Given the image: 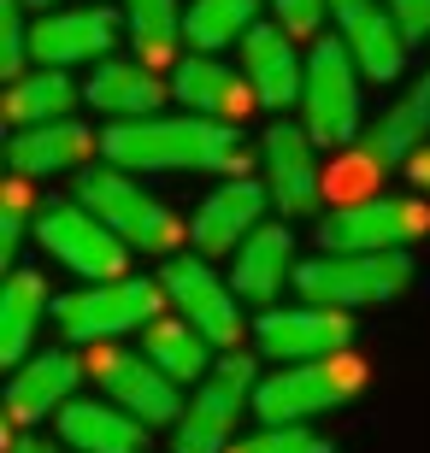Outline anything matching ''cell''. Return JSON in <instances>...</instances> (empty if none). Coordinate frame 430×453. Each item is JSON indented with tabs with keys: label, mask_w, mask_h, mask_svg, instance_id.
<instances>
[{
	"label": "cell",
	"mask_w": 430,
	"mask_h": 453,
	"mask_svg": "<svg viewBox=\"0 0 430 453\" xmlns=\"http://www.w3.org/2000/svg\"><path fill=\"white\" fill-rule=\"evenodd\" d=\"M224 453H336V448L324 436H313L307 424H265L260 436L236 441V448H224Z\"/></svg>",
	"instance_id": "obj_30"
},
{
	"label": "cell",
	"mask_w": 430,
	"mask_h": 453,
	"mask_svg": "<svg viewBox=\"0 0 430 453\" xmlns=\"http://www.w3.org/2000/svg\"><path fill=\"white\" fill-rule=\"evenodd\" d=\"M365 388V359L360 353H318V359H289L278 377H265L254 388V412L265 424H307L318 412L360 401Z\"/></svg>",
	"instance_id": "obj_2"
},
{
	"label": "cell",
	"mask_w": 430,
	"mask_h": 453,
	"mask_svg": "<svg viewBox=\"0 0 430 453\" xmlns=\"http://www.w3.org/2000/svg\"><path fill=\"white\" fill-rule=\"evenodd\" d=\"M124 24H130V42L142 53V65H166L183 42L177 0H124Z\"/></svg>",
	"instance_id": "obj_29"
},
{
	"label": "cell",
	"mask_w": 430,
	"mask_h": 453,
	"mask_svg": "<svg viewBox=\"0 0 430 453\" xmlns=\"http://www.w3.org/2000/svg\"><path fill=\"white\" fill-rule=\"evenodd\" d=\"M254 24H260V0H189L183 42L195 53H218V48H236Z\"/></svg>",
	"instance_id": "obj_27"
},
{
	"label": "cell",
	"mask_w": 430,
	"mask_h": 453,
	"mask_svg": "<svg viewBox=\"0 0 430 453\" xmlns=\"http://www.w3.org/2000/svg\"><path fill=\"white\" fill-rule=\"evenodd\" d=\"M265 206H271V188H265V183H254V177H231L224 188L207 195V206L195 212L189 235H195L200 253H236L254 230H260Z\"/></svg>",
	"instance_id": "obj_16"
},
{
	"label": "cell",
	"mask_w": 430,
	"mask_h": 453,
	"mask_svg": "<svg viewBox=\"0 0 430 453\" xmlns=\"http://www.w3.org/2000/svg\"><path fill=\"white\" fill-rule=\"evenodd\" d=\"M30 188H24V177H12L6 183V195H0V259H18V242H24V224H30Z\"/></svg>",
	"instance_id": "obj_32"
},
{
	"label": "cell",
	"mask_w": 430,
	"mask_h": 453,
	"mask_svg": "<svg viewBox=\"0 0 430 453\" xmlns=\"http://www.w3.org/2000/svg\"><path fill=\"white\" fill-rule=\"evenodd\" d=\"M71 106H77V83H71L66 71H24V77H12V88H6V118H12V130H30V124H59V118H71Z\"/></svg>",
	"instance_id": "obj_26"
},
{
	"label": "cell",
	"mask_w": 430,
	"mask_h": 453,
	"mask_svg": "<svg viewBox=\"0 0 430 453\" xmlns=\"http://www.w3.org/2000/svg\"><path fill=\"white\" fill-rule=\"evenodd\" d=\"M430 235V206L425 201H395V195H365V201L336 206L318 224L324 253H389Z\"/></svg>",
	"instance_id": "obj_8"
},
{
	"label": "cell",
	"mask_w": 430,
	"mask_h": 453,
	"mask_svg": "<svg viewBox=\"0 0 430 453\" xmlns=\"http://www.w3.org/2000/svg\"><path fill=\"white\" fill-rule=\"evenodd\" d=\"M95 130L77 124V118H59V124H30V130H12L6 142V165L12 177H59V171H77L89 165L95 153Z\"/></svg>",
	"instance_id": "obj_19"
},
{
	"label": "cell",
	"mask_w": 430,
	"mask_h": 453,
	"mask_svg": "<svg viewBox=\"0 0 430 453\" xmlns=\"http://www.w3.org/2000/svg\"><path fill=\"white\" fill-rule=\"evenodd\" d=\"M171 306L166 283L153 277H113V283H89L66 301H53V324L66 342H113L136 324H153Z\"/></svg>",
	"instance_id": "obj_5"
},
{
	"label": "cell",
	"mask_w": 430,
	"mask_h": 453,
	"mask_svg": "<svg viewBox=\"0 0 430 453\" xmlns=\"http://www.w3.org/2000/svg\"><path fill=\"white\" fill-rule=\"evenodd\" d=\"M171 95H177L189 112L224 118V124H242V118H248V106L260 101L248 77H242L236 65H218L213 53H189V59L171 71Z\"/></svg>",
	"instance_id": "obj_17"
},
{
	"label": "cell",
	"mask_w": 430,
	"mask_h": 453,
	"mask_svg": "<svg viewBox=\"0 0 430 453\" xmlns=\"http://www.w3.org/2000/svg\"><path fill=\"white\" fill-rule=\"evenodd\" d=\"M354 6H365V0H331V12H354Z\"/></svg>",
	"instance_id": "obj_37"
},
{
	"label": "cell",
	"mask_w": 430,
	"mask_h": 453,
	"mask_svg": "<svg viewBox=\"0 0 430 453\" xmlns=\"http://www.w3.org/2000/svg\"><path fill=\"white\" fill-rule=\"evenodd\" d=\"M207 348H213V342L200 336L189 319H153L148 336H142V353H148L166 377H177V383L207 377Z\"/></svg>",
	"instance_id": "obj_28"
},
{
	"label": "cell",
	"mask_w": 430,
	"mask_h": 453,
	"mask_svg": "<svg viewBox=\"0 0 430 453\" xmlns=\"http://www.w3.org/2000/svg\"><path fill=\"white\" fill-rule=\"evenodd\" d=\"M342 18V42L354 53V65L365 71V83H395L401 71H407V48H413V35L401 30V18L378 0H365L354 12H336Z\"/></svg>",
	"instance_id": "obj_18"
},
{
	"label": "cell",
	"mask_w": 430,
	"mask_h": 453,
	"mask_svg": "<svg viewBox=\"0 0 430 453\" xmlns=\"http://www.w3.org/2000/svg\"><path fill=\"white\" fill-rule=\"evenodd\" d=\"M260 353L271 359H318V353H342L354 342V319L342 306H289V312H265L260 319Z\"/></svg>",
	"instance_id": "obj_13"
},
{
	"label": "cell",
	"mask_w": 430,
	"mask_h": 453,
	"mask_svg": "<svg viewBox=\"0 0 430 453\" xmlns=\"http://www.w3.org/2000/svg\"><path fill=\"white\" fill-rule=\"evenodd\" d=\"M401 171H407V183H413V188H425V195H430V142H425V148H418Z\"/></svg>",
	"instance_id": "obj_35"
},
{
	"label": "cell",
	"mask_w": 430,
	"mask_h": 453,
	"mask_svg": "<svg viewBox=\"0 0 430 453\" xmlns=\"http://www.w3.org/2000/svg\"><path fill=\"white\" fill-rule=\"evenodd\" d=\"M171 306L195 324L213 348H236L242 342V306H236V283H224L218 271H207L200 259H171L160 271Z\"/></svg>",
	"instance_id": "obj_11"
},
{
	"label": "cell",
	"mask_w": 430,
	"mask_h": 453,
	"mask_svg": "<svg viewBox=\"0 0 430 453\" xmlns=\"http://www.w3.org/2000/svg\"><path fill=\"white\" fill-rule=\"evenodd\" d=\"M30 65V24H24V0H0V71L24 77Z\"/></svg>",
	"instance_id": "obj_31"
},
{
	"label": "cell",
	"mask_w": 430,
	"mask_h": 453,
	"mask_svg": "<svg viewBox=\"0 0 430 453\" xmlns=\"http://www.w3.org/2000/svg\"><path fill=\"white\" fill-rule=\"evenodd\" d=\"M12 453H53V448H48V441H18Z\"/></svg>",
	"instance_id": "obj_36"
},
{
	"label": "cell",
	"mask_w": 430,
	"mask_h": 453,
	"mask_svg": "<svg viewBox=\"0 0 430 453\" xmlns=\"http://www.w3.org/2000/svg\"><path fill=\"white\" fill-rule=\"evenodd\" d=\"M77 201H83L89 212H100V219L113 224L130 248H142V253H171L183 242L177 212H171L166 201L142 195V183H136L124 165H95V171H83V177H77Z\"/></svg>",
	"instance_id": "obj_6"
},
{
	"label": "cell",
	"mask_w": 430,
	"mask_h": 453,
	"mask_svg": "<svg viewBox=\"0 0 430 453\" xmlns=\"http://www.w3.org/2000/svg\"><path fill=\"white\" fill-rule=\"evenodd\" d=\"M35 242H42L48 259L77 271L83 283H113V277H124V259H130V242L100 212H89L83 201L35 206Z\"/></svg>",
	"instance_id": "obj_7"
},
{
	"label": "cell",
	"mask_w": 430,
	"mask_h": 453,
	"mask_svg": "<svg viewBox=\"0 0 430 453\" xmlns=\"http://www.w3.org/2000/svg\"><path fill=\"white\" fill-rule=\"evenodd\" d=\"M418 88H425V95H430V71H425V83H418Z\"/></svg>",
	"instance_id": "obj_39"
},
{
	"label": "cell",
	"mask_w": 430,
	"mask_h": 453,
	"mask_svg": "<svg viewBox=\"0 0 430 453\" xmlns=\"http://www.w3.org/2000/svg\"><path fill=\"white\" fill-rule=\"evenodd\" d=\"M148 424L130 418L124 406H95V401H66L59 406V436L77 453H136Z\"/></svg>",
	"instance_id": "obj_23"
},
{
	"label": "cell",
	"mask_w": 430,
	"mask_h": 453,
	"mask_svg": "<svg viewBox=\"0 0 430 453\" xmlns=\"http://www.w3.org/2000/svg\"><path fill=\"white\" fill-rule=\"evenodd\" d=\"M48 319V283L35 277V271L18 265L0 288V359L6 365H24V353H30V336L35 324Z\"/></svg>",
	"instance_id": "obj_25"
},
{
	"label": "cell",
	"mask_w": 430,
	"mask_h": 453,
	"mask_svg": "<svg viewBox=\"0 0 430 453\" xmlns=\"http://www.w3.org/2000/svg\"><path fill=\"white\" fill-rule=\"evenodd\" d=\"M407 283H413V259H407V248H389V253H324V259L295 265L301 301L342 306V312H348V306L395 301Z\"/></svg>",
	"instance_id": "obj_3"
},
{
	"label": "cell",
	"mask_w": 430,
	"mask_h": 453,
	"mask_svg": "<svg viewBox=\"0 0 430 453\" xmlns=\"http://www.w3.org/2000/svg\"><path fill=\"white\" fill-rule=\"evenodd\" d=\"M171 88L153 77V65H124V59H106L83 83V101L106 118H153L166 106Z\"/></svg>",
	"instance_id": "obj_22"
},
{
	"label": "cell",
	"mask_w": 430,
	"mask_h": 453,
	"mask_svg": "<svg viewBox=\"0 0 430 453\" xmlns=\"http://www.w3.org/2000/svg\"><path fill=\"white\" fill-rule=\"evenodd\" d=\"M289 259H295L289 230H283V224H260V230L236 248V265H231L236 295H242V301H278L283 283L295 277V271H289Z\"/></svg>",
	"instance_id": "obj_21"
},
{
	"label": "cell",
	"mask_w": 430,
	"mask_h": 453,
	"mask_svg": "<svg viewBox=\"0 0 430 453\" xmlns=\"http://www.w3.org/2000/svg\"><path fill=\"white\" fill-rule=\"evenodd\" d=\"M24 6H42V12H53V6H59V0H24Z\"/></svg>",
	"instance_id": "obj_38"
},
{
	"label": "cell",
	"mask_w": 430,
	"mask_h": 453,
	"mask_svg": "<svg viewBox=\"0 0 430 453\" xmlns=\"http://www.w3.org/2000/svg\"><path fill=\"white\" fill-rule=\"evenodd\" d=\"M242 77L254 83L260 106H271V112L295 106L301 88H307V65L295 59V35L283 24H254L242 35Z\"/></svg>",
	"instance_id": "obj_15"
},
{
	"label": "cell",
	"mask_w": 430,
	"mask_h": 453,
	"mask_svg": "<svg viewBox=\"0 0 430 453\" xmlns=\"http://www.w3.org/2000/svg\"><path fill=\"white\" fill-rule=\"evenodd\" d=\"M100 153L124 171H231L242 177V142L224 118H118L100 135Z\"/></svg>",
	"instance_id": "obj_1"
},
{
	"label": "cell",
	"mask_w": 430,
	"mask_h": 453,
	"mask_svg": "<svg viewBox=\"0 0 430 453\" xmlns=\"http://www.w3.org/2000/svg\"><path fill=\"white\" fill-rule=\"evenodd\" d=\"M106 388V401H118L130 418L142 424H177L183 401H177V377L153 365L148 353H118V348H95V365H89Z\"/></svg>",
	"instance_id": "obj_12"
},
{
	"label": "cell",
	"mask_w": 430,
	"mask_h": 453,
	"mask_svg": "<svg viewBox=\"0 0 430 453\" xmlns=\"http://www.w3.org/2000/svg\"><path fill=\"white\" fill-rule=\"evenodd\" d=\"M324 6H331V0H271V12H278V24L289 35H318Z\"/></svg>",
	"instance_id": "obj_33"
},
{
	"label": "cell",
	"mask_w": 430,
	"mask_h": 453,
	"mask_svg": "<svg viewBox=\"0 0 430 453\" xmlns=\"http://www.w3.org/2000/svg\"><path fill=\"white\" fill-rule=\"evenodd\" d=\"M77 383H83V359L77 353H35V359H24V365L12 371V388H6V418L12 424H42L48 412H59V406L77 395Z\"/></svg>",
	"instance_id": "obj_20"
},
{
	"label": "cell",
	"mask_w": 430,
	"mask_h": 453,
	"mask_svg": "<svg viewBox=\"0 0 430 453\" xmlns=\"http://www.w3.org/2000/svg\"><path fill=\"white\" fill-rule=\"evenodd\" d=\"M248 388H254V359H242V353H231L218 371H207L195 401L183 406V418H177V453H224L231 448L242 406H254Z\"/></svg>",
	"instance_id": "obj_9"
},
{
	"label": "cell",
	"mask_w": 430,
	"mask_h": 453,
	"mask_svg": "<svg viewBox=\"0 0 430 453\" xmlns=\"http://www.w3.org/2000/svg\"><path fill=\"white\" fill-rule=\"evenodd\" d=\"M113 12H100V6H77V12H42L30 24V59L35 65H89L100 53L113 48Z\"/></svg>",
	"instance_id": "obj_14"
},
{
	"label": "cell",
	"mask_w": 430,
	"mask_h": 453,
	"mask_svg": "<svg viewBox=\"0 0 430 453\" xmlns=\"http://www.w3.org/2000/svg\"><path fill=\"white\" fill-rule=\"evenodd\" d=\"M265 159V188H271V206L283 219H301V212H318L324 201V171H318V142L313 130H295V124H271L260 142Z\"/></svg>",
	"instance_id": "obj_10"
},
{
	"label": "cell",
	"mask_w": 430,
	"mask_h": 453,
	"mask_svg": "<svg viewBox=\"0 0 430 453\" xmlns=\"http://www.w3.org/2000/svg\"><path fill=\"white\" fill-rule=\"evenodd\" d=\"M425 135H430V95L425 88H407V95L360 135V153L389 171V165H407V159L425 148Z\"/></svg>",
	"instance_id": "obj_24"
},
{
	"label": "cell",
	"mask_w": 430,
	"mask_h": 453,
	"mask_svg": "<svg viewBox=\"0 0 430 453\" xmlns=\"http://www.w3.org/2000/svg\"><path fill=\"white\" fill-rule=\"evenodd\" d=\"M360 83L365 71L354 65L342 35H313V53H307V88H301V112H307V130H313L318 148H348L360 135Z\"/></svg>",
	"instance_id": "obj_4"
},
{
	"label": "cell",
	"mask_w": 430,
	"mask_h": 453,
	"mask_svg": "<svg viewBox=\"0 0 430 453\" xmlns=\"http://www.w3.org/2000/svg\"><path fill=\"white\" fill-rule=\"evenodd\" d=\"M383 6L401 18V30L413 42H430V0H383Z\"/></svg>",
	"instance_id": "obj_34"
}]
</instances>
